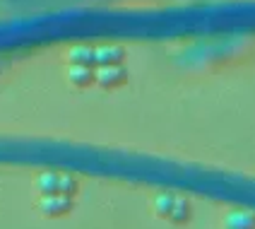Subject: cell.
<instances>
[{
    "mask_svg": "<svg viewBox=\"0 0 255 229\" xmlns=\"http://www.w3.org/2000/svg\"><path fill=\"white\" fill-rule=\"evenodd\" d=\"M224 229H255V215L251 210H231L224 217Z\"/></svg>",
    "mask_w": 255,
    "mask_h": 229,
    "instance_id": "8992f818",
    "label": "cell"
},
{
    "mask_svg": "<svg viewBox=\"0 0 255 229\" xmlns=\"http://www.w3.org/2000/svg\"><path fill=\"white\" fill-rule=\"evenodd\" d=\"M68 58H70V65H92L94 68V46H75Z\"/></svg>",
    "mask_w": 255,
    "mask_h": 229,
    "instance_id": "ba28073f",
    "label": "cell"
},
{
    "mask_svg": "<svg viewBox=\"0 0 255 229\" xmlns=\"http://www.w3.org/2000/svg\"><path fill=\"white\" fill-rule=\"evenodd\" d=\"M154 210L159 217L164 220H171L176 225H183L190 220V205L185 198L181 196H173V193H161L154 198Z\"/></svg>",
    "mask_w": 255,
    "mask_h": 229,
    "instance_id": "6da1fadb",
    "label": "cell"
},
{
    "mask_svg": "<svg viewBox=\"0 0 255 229\" xmlns=\"http://www.w3.org/2000/svg\"><path fill=\"white\" fill-rule=\"evenodd\" d=\"M36 191L41 196H53V193H65V196H75L77 191V181L68 176V174H56V172H43L36 179Z\"/></svg>",
    "mask_w": 255,
    "mask_h": 229,
    "instance_id": "7a4b0ae2",
    "label": "cell"
},
{
    "mask_svg": "<svg viewBox=\"0 0 255 229\" xmlns=\"http://www.w3.org/2000/svg\"><path fill=\"white\" fill-rule=\"evenodd\" d=\"M128 70L123 68V63H114V65H97L94 70V82L104 89H114V87L126 85Z\"/></svg>",
    "mask_w": 255,
    "mask_h": 229,
    "instance_id": "3957f363",
    "label": "cell"
},
{
    "mask_svg": "<svg viewBox=\"0 0 255 229\" xmlns=\"http://www.w3.org/2000/svg\"><path fill=\"white\" fill-rule=\"evenodd\" d=\"M123 58H126L123 46H116V43L94 48V65H114V63H123Z\"/></svg>",
    "mask_w": 255,
    "mask_h": 229,
    "instance_id": "5b68a950",
    "label": "cell"
},
{
    "mask_svg": "<svg viewBox=\"0 0 255 229\" xmlns=\"http://www.w3.org/2000/svg\"><path fill=\"white\" fill-rule=\"evenodd\" d=\"M68 80L75 87H89L94 85V68L92 65H70Z\"/></svg>",
    "mask_w": 255,
    "mask_h": 229,
    "instance_id": "52a82bcc",
    "label": "cell"
},
{
    "mask_svg": "<svg viewBox=\"0 0 255 229\" xmlns=\"http://www.w3.org/2000/svg\"><path fill=\"white\" fill-rule=\"evenodd\" d=\"M39 210L46 217H63L72 210V196L65 193H53V196H41Z\"/></svg>",
    "mask_w": 255,
    "mask_h": 229,
    "instance_id": "277c9868",
    "label": "cell"
}]
</instances>
